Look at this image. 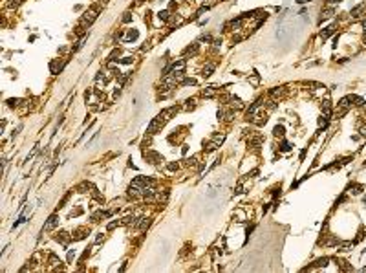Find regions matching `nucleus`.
<instances>
[{
	"label": "nucleus",
	"mask_w": 366,
	"mask_h": 273,
	"mask_svg": "<svg viewBox=\"0 0 366 273\" xmlns=\"http://www.w3.org/2000/svg\"><path fill=\"white\" fill-rule=\"evenodd\" d=\"M362 9H364V4H361V6H357V8H355V9H351V17H355V18H357V17H361V15H359V13H361Z\"/></svg>",
	"instance_id": "7"
},
{
	"label": "nucleus",
	"mask_w": 366,
	"mask_h": 273,
	"mask_svg": "<svg viewBox=\"0 0 366 273\" xmlns=\"http://www.w3.org/2000/svg\"><path fill=\"white\" fill-rule=\"evenodd\" d=\"M275 136H284V127H275Z\"/></svg>",
	"instance_id": "12"
},
{
	"label": "nucleus",
	"mask_w": 366,
	"mask_h": 273,
	"mask_svg": "<svg viewBox=\"0 0 366 273\" xmlns=\"http://www.w3.org/2000/svg\"><path fill=\"white\" fill-rule=\"evenodd\" d=\"M148 226H150V218H141V222H139V227H137V229H139V231H145V229H147Z\"/></svg>",
	"instance_id": "6"
},
{
	"label": "nucleus",
	"mask_w": 366,
	"mask_h": 273,
	"mask_svg": "<svg viewBox=\"0 0 366 273\" xmlns=\"http://www.w3.org/2000/svg\"><path fill=\"white\" fill-rule=\"evenodd\" d=\"M73 257H75V253H73V251H70V253H68V260L72 262V260H73Z\"/></svg>",
	"instance_id": "18"
},
{
	"label": "nucleus",
	"mask_w": 366,
	"mask_h": 273,
	"mask_svg": "<svg viewBox=\"0 0 366 273\" xmlns=\"http://www.w3.org/2000/svg\"><path fill=\"white\" fill-rule=\"evenodd\" d=\"M329 17H333V9H326V11H322V15H320V20H326Z\"/></svg>",
	"instance_id": "9"
},
{
	"label": "nucleus",
	"mask_w": 366,
	"mask_h": 273,
	"mask_svg": "<svg viewBox=\"0 0 366 273\" xmlns=\"http://www.w3.org/2000/svg\"><path fill=\"white\" fill-rule=\"evenodd\" d=\"M178 112V108H167V110H163V112H159L156 115V119L148 125V134H156V130H159V128H163V125L167 123L169 119H170V115H174Z\"/></svg>",
	"instance_id": "1"
},
{
	"label": "nucleus",
	"mask_w": 366,
	"mask_h": 273,
	"mask_svg": "<svg viewBox=\"0 0 366 273\" xmlns=\"http://www.w3.org/2000/svg\"><path fill=\"white\" fill-rule=\"evenodd\" d=\"M183 84H196V81H194V79H185Z\"/></svg>",
	"instance_id": "16"
},
{
	"label": "nucleus",
	"mask_w": 366,
	"mask_h": 273,
	"mask_svg": "<svg viewBox=\"0 0 366 273\" xmlns=\"http://www.w3.org/2000/svg\"><path fill=\"white\" fill-rule=\"evenodd\" d=\"M341 268H342L344 271H348V269H351V268H350V266H348V262H346V260H341Z\"/></svg>",
	"instance_id": "13"
},
{
	"label": "nucleus",
	"mask_w": 366,
	"mask_h": 273,
	"mask_svg": "<svg viewBox=\"0 0 366 273\" xmlns=\"http://www.w3.org/2000/svg\"><path fill=\"white\" fill-rule=\"evenodd\" d=\"M57 222H59V218H57V215L53 213L50 218H48V222L44 224V227H42V233H44V231H50V229H53L55 226H57Z\"/></svg>",
	"instance_id": "2"
},
{
	"label": "nucleus",
	"mask_w": 366,
	"mask_h": 273,
	"mask_svg": "<svg viewBox=\"0 0 366 273\" xmlns=\"http://www.w3.org/2000/svg\"><path fill=\"white\" fill-rule=\"evenodd\" d=\"M328 260H329V258H320V260H317V262H315V268H320V266H326V264H328Z\"/></svg>",
	"instance_id": "11"
},
{
	"label": "nucleus",
	"mask_w": 366,
	"mask_h": 273,
	"mask_svg": "<svg viewBox=\"0 0 366 273\" xmlns=\"http://www.w3.org/2000/svg\"><path fill=\"white\" fill-rule=\"evenodd\" d=\"M289 148H291V147H289V143H286V141L282 143V151H289Z\"/></svg>",
	"instance_id": "17"
},
{
	"label": "nucleus",
	"mask_w": 366,
	"mask_h": 273,
	"mask_svg": "<svg viewBox=\"0 0 366 273\" xmlns=\"http://www.w3.org/2000/svg\"><path fill=\"white\" fill-rule=\"evenodd\" d=\"M169 169H170V170H176V169H178V163H172V165H169Z\"/></svg>",
	"instance_id": "20"
},
{
	"label": "nucleus",
	"mask_w": 366,
	"mask_h": 273,
	"mask_svg": "<svg viewBox=\"0 0 366 273\" xmlns=\"http://www.w3.org/2000/svg\"><path fill=\"white\" fill-rule=\"evenodd\" d=\"M159 18L167 20V18H169V11H163V13H159Z\"/></svg>",
	"instance_id": "15"
},
{
	"label": "nucleus",
	"mask_w": 366,
	"mask_h": 273,
	"mask_svg": "<svg viewBox=\"0 0 366 273\" xmlns=\"http://www.w3.org/2000/svg\"><path fill=\"white\" fill-rule=\"evenodd\" d=\"M55 240H57V242H60V244H64V246H68V242H70V235H68V233H64V231H63V233H59L57 236H55Z\"/></svg>",
	"instance_id": "4"
},
{
	"label": "nucleus",
	"mask_w": 366,
	"mask_h": 273,
	"mask_svg": "<svg viewBox=\"0 0 366 273\" xmlns=\"http://www.w3.org/2000/svg\"><path fill=\"white\" fill-rule=\"evenodd\" d=\"M132 39H137V31H130L128 33V40H132Z\"/></svg>",
	"instance_id": "14"
},
{
	"label": "nucleus",
	"mask_w": 366,
	"mask_h": 273,
	"mask_svg": "<svg viewBox=\"0 0 366 273\" xmlns=\"http://www.w3.org/2000/svg\"><path fill=\"white\" fill-rule=\"evenodd\" d=\"M145 156H147L148 160H152L150 163H157V161H163V158H161V156H159V154H154V152H147Z\"/></svg>",
	"instance_id": "5"
},
{
	"label": "nucleus",
	"mask_w": 366,
	"mask_h": 273,
	"mask_svg": "<svg viewBox=\"0 0 366 273\" xmlns=\"http://www.w3.org/2000/svg\"><path fill=\"white\" fill-rule=\"evenodd\" d=\"M115 226H117V222H110V224H108V229H114Z\"/></svg>",
	"instance_id": "19"
},
{
	"label": "nucleus",
	"mask_w": 366,
	"mask_h": 273,
	"mask_svg": "<svg viewBox=\"0 0 366 273\" xmlns=\"http://www.w3.org/2000/svg\"><path fill=\"white\" fill-rule=\"evenodd\" d=\"M123 224H125V226H130V224H136V218H134V216H126V218H123Z\"/></svg>",
	"instance_id": "10"
},
{
	"label": "nucleus",
	"mask_w": 366,
	"mask_h": 273,
	"mask_svg": "<svg viewBox=\"0 0 366 273\" xmlns=\"http://www.w3.org/2000/svg\"><path fill=\"white\" fill-rule=\"evenodd\" d=\"M333 30H335L333 26H329V28H326V30H324V33H320V37H322V39H328V37L331 35V33H333Z\"/></svg>",
	"instance_id": "8"
},
{
	"label": "nucleus",
	"mask_w": 366,
	"mask_h": 273,
	"mask_svg": "<svg viewBox=\"0 0 366 273\" xmlns=\"http://www.w3.org/2000/svg\"><path fill=\"white\" fill-rule=\"evenodd\" d=\"M86 235H88V229L81 227V229H77V231H75V233L72 235V238H73V240H82V238H84Z\"/></svg>",
	"instance_id": "3"
}]
</instances>
